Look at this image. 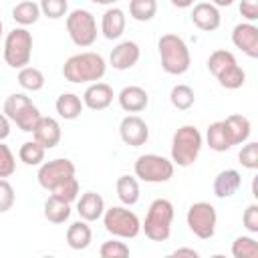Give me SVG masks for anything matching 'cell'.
Listing matches in <instances>:
<instances>
[{
    "label": "cell",
    "instance_id": "cell-1",
    "mask_svg": "<svg viewBox=\"0 0 258 258\" xmlns=\"http://www.w3.org/2000/svg\"><path fill=\"white\" fill-rule=\"evenodd\" d=\"M107 62L99 52H77L69 56L62 64V77L69 83L81 85V83H97L105 77Z\"/></svg>",
    "mask_w": 258,
    "mask_h": 258
},
{
    "label": "cell",
    "instance_id": "cell-2",
    "mask_svg": "<svg viewBox=\"0 0 258 258\" xmlns=\"http://www.w3.org/2000/svg\"><path fill=\"white\" fill-rule=\"evenodd\" d=\"M157 50L161 58V69L167 75H183L191 64V54L185 40L179 34L167 32L157 40Z\"/></svg>",
    "mask_w": 258,
    "mask_h": 258
},
{
    "label": "cell",
    "instance_id": "cell-3",
    "mask_svg": "<svg viewBox=\"0 0 258 258\" xmlns=\"http://www.w3.org/2000/svg\"><path fill=\"white\" fill-rule=\"evenodd\" d=\"M208 71L216 77L220 87L228 91H236L246 83L244 69L238 64L236 56L226 48H218L208 56Z\"/></svg>",
    "mask_w": 258,
    "mask_h": 258
},
{
    "label": "cell",
    "instance_id": "cell-4",
    "mask_svg": "<svg viewBox=\"0 0 258 258\" xmlns=\"http://www.w3.org/2000/svg\"><path fill=\"white\" fill-rule=\"evenodd\" d=\"M173 204L165 198H157L149 204L145 222L141 224V230L151 242H165L171 236V224H173Z\"/></svg>",
    "mask_w": 258,
    "mask_h": 258
},
{
    "label": "cell",
    "instance_id": "cell-5",
    "mask_svg": "<svg viewBox=\"0 0 258 258\" xmlns=\"http://www.w3.org/2000/svg\"><path fill=\"white\" fill-rule=\"evenodd\" d=\"M204 145V137L196 125H181L171 137V161L177 167H189Z\"/></svg>",
    "mask_w": 258,
    "mask_h": 258
},
{
    "label": "cell",
    "instance_id": "cell-6",
    "mask_svg": "<svg viewBox=\"0 0 258 258\" xmlns=\"http://www.w3.org/2000/svg\"><path fill=\"white\" fill-rule=\"evenodd\" d=\"M32 34L28 28L24 26H16L12 28L6 38H4V46H2V56L4 62L10 69H22L28 67L30 58H32Z\"/></svg>",
    "mask_w": 258,
    "mask_h": 258
},
{
    "label": "cell",
    "instance_id": "cell-7",
    "mask_svg": "<svg viewBox=\"0 0 258 258\" xmlns=\"http://www.w3.org/2000/svg\"><path fill=\"white\" fill-rule=\"evenodd\" d=\"M2 113L10 119V123H14L18 129H22L24 133H32L36 121L40 119V111L38 107L32 103L30 97H26L24 93H12L4 99L2 105Z\"/></svg>",
    "mask_w": 258,
    "mask_h": 258
},
{
    "label": "cell",
    "instance_id": "cell-8",
    "mask_svg": "<svg viewBox=\"0 0 258 258\" xmlns=\"http://www.w3.org/2000/svg\"><path fill=\"white\" fill-rule=\"evenodd\" d=\"M103 226L113 238H121V240H131L141 232V222L137 214L129 210V206H113L105 210Z\"/></svg>",
    "mask_w": 258,
    "mask_h": 258
},
{
    "label": "cell",
    "instance_id": "cell-9",
    "mask_svg": "<svg viewBox=\"0 0 258 258\" xmlns=\"http://www.w3.org/2000/svg\"><path fill=\"white\" fill-rule=\"evenodd\" d=\"M135 177H139L145 183H165L173 177L175 165L171 159L157 155V153H143L135 159L133 165Z\"/></svg>",
    "mask_w": 258,
    "mask_h": 258
},
{
    "label": "cell",
    "instance_id": "cell-10",
    "mask_svg": "<svg viewBox=\"0 0 258 258\" xmlns=\"http://www.w3.org/2000/svg\"><path fill=\"white\" fill-rule=\"evenodd\" d=\"M67 32L75 46L87 48L97 40V20L93 12L85 8H75L67 14Z\"/></svg>",
    "mask_w": 258,
    "mask_h": 258
},
{
    "label": "cell",
    "instance_id": "cell-11",
    "mask_svg": "<svg viewBox=\"0 0 258 258\" xmlns=\"http://www.w3.org/2000/svg\"><path fill=\"white\" fill-rule=\"evenodd\" d=\"M185 222L194 236H198L200 240H210V238H214L216 226H218L216 208L210 202H196L187 208Z\"/></svg>",
    "mask_w": 258,
    "mask_h": 258
},
{
    "label": "cell",
    "instance_id": "cell-12",
    "mask_svg": "<svg viewBox=\"0 0 258 258\" xmlns=\"http://www.w3.org/2000/svg\"><path fill=\"white\" fill-rule=\"evenodd\" d=\"M75 163L67 157H56V159H50V161H44L40 163L38 167V173H36V179H38V185L46 191H50L52 187H56L58 183H62L64 179L73 177L75 175Z\"/></svg>",
    "mask_w": 258,
    "mask_h": 258
},
{
    "label": "cell",
    "instance_id": "cell-13",
    "mask_svg": "<svg viewBox=\"0 0 258 258\" xmlns=\"http://www.w3.org/2000/svg\"><path fill=\"white\" fill-rule=\"evenodd\" d=\"M119 137L129 147H141L149 139V125L139 115H127L119 123Z\"/></svg>",
    "mask_w": 258,
    "mask_h": 258
},
{
    "label": "cell",
    "instance_id": "cell-14",
    "mask_svg": "<svg viewBox=\"0 0 258 258\" xmlns=\"http://www.w3.org/2000/svg\"><path fill=\"white\" fill-rule=\"evenodd\" d=\"M232 42L246 56L258 58V26L254 22H240L232 30Z\"/></svg>",
    "mask_w": 258,
    "mask_h": 258
},
{
    "label": "cell",
    "instance_id": "cell-15",
    "mask_svg": "<svg viewBox=\"0 0 258 258\" xmlns=\"http://www.w3.org/2000/svg\"><path fill=\"white\" fill-rule=\"evenodd\" d=\"M139 56H141V48L135 40H123L119 42L111 54H109V64L115 69V71H129L133 69L137 62H139Z\"/></svg>",
    "mask_w": 258,
    "mask_h": 258
},
{
    "label": "cell",
    "instance_id": "cell-16",
    "mask_svg": "<svg viewBox=\"0 0 258 258\" xmlns=\"http://www.w3.org/2000/svg\"><path fill=\"white\" fill-rule=\"evenodd\" d=\"M32 137L44 149H52V147H56L60 143V137H62L60 123L54 117H42L40 115V119L36 121V125L32 129Z\"/></svg>",
    "mask_w": 258,
    "mask_h": 258
},
{
    "label": "cell",
    "instance_id": "cell-17",
    "mask_svg": "<svg viewBox=\"0 0 258 258\" xmlns=\"http://www.w3.org/2000/svg\"><path fill=\"white\" fill-rule=\"evenodd\" d=\"M113 97H115L113 87L107 85V83L97 81V83H91L85 89V93H83V105L87 109H91V111H103V109H107L113 103Z\"/></svg>",
    "mask_w": 258,
    "mask_h": 258
},
{
    "label": "cell",
    "instance_id": "cell-18",
    "mask_svg": "<svg viewBox=\"0 0 258 258\" xmlns=\"http://www.w3.org/2000/svg\"><path fill=\"white\" fill-rule=\"evenodd\" d=\"M117 101H119V107L125 113H141L149 105V95H147V91L143 87L129 85V87L121 89V93L117 95Z\"/></svg>",
    "mask_w": 258,
    "mask_h": 258
},
{
    "label": "cell",
    "instance_id": "cell-19",
    "mask_svg": "<svg viewBox=\"0 0 258 258\" xmlns=\"http://www.w3.org/2000/svg\"><path fill=\"white\" fill-rule=\"evenodd\" d=\"M191 22L204 32H214L220 28L222 16H220L218 6H214L212 2H200L191 10Z\"/></svg>",
    "mask_w": 258,
    "mask_h": 258
},
{
    "label": "cell",
    "instance_id": "cell-20",
    "mask_svg": "<svg viewBox=\"0 0 258 258\" xmlns=\"http://www.w3.org/2000/svg\"><path fill=\"white\" fill-rule=\"evenodd\" d=\"M125 26H127V16L121 8L117 6H111L103 12V18H101V32L107 40H117L123 32H125Z\"/></svg>",
    "mask_w": 258,
    "mask_h": 258
},
{
    "label": "cell",
    "instance_id": "cell-21",
    "mask_svg": "<svg viewBox=\"0 0 258 258\" xmlns=\"http://www.w3.org/2000/svg\"><path fill=\"white\" fill-rule=\"evenodd\" d=\"M224 125V131H226V137L230 141V145H242L248 141L250 133H252V125H250V119L244 117V115H230L222 121Z\"/></svg>",
    "mask_w": 258,
    "mask_h": 258
},
{
    "label": "cell",
    "instance_id": "cell-22",
    "mask_svg": "<svg viewBox=\"0 0 258 258\" xmlns=\"http://www.w3.org/2000/svg\"><path fill=\"white\" fill-rule=\"evenodd\" d=\"M105 212V200L97 191H85L77 202V214L85 222H97L103 218Z\"/></svg>",
    "mask_w": 258,
    "mask_h": 258
},
{
    "label": "cell",
    "instance_id": "cell-23",
    "mask_svg": "<svg viewBox=\"0 0 258 258\" xmlns=\"http://www.w3.org/2000/svg\"><path fill=\"white\" fill-rule=\"evenodd\" d=\"M242 185V175L238 169H222L214 183H212V189H214V196L220 198V200H226V198H232Z\"/></svg>",
    "mask_w": 258,
    "mask_h": 258
},
{
    "label": "cell",
    "instance_id": "cell-24",
    "mask_svg": "<svg viewBox=\"0 0 258 258\" xmlns=\"http://www.w3.org/2000/svg\"><path fill=\"white\" fill-rule=\"evenodd\" d=\"M93 240V230L89 226V222L85 220H77L67 228V244L73 250H85L91 246Z\"/></svg>",
    "mask_w": 258,
    "mask_h": 258
},
{
    "label": "cell",
    "instance_id": "cell-25",
    "mask_svg": "<svg viewBox=\"0 0 258 258\" xmlns=\"http://www.w3.org/2000/svg\"><path fill=\"white\" fill-rule=\"evenodd\" d=\"M54 109H56L58 117H62L67 121H73V119L81 117L85 105H83V99L77 93H62V95H58V99L54 103Z\"/></svg>",
    "mask_w": 258,
    "mask_h": 258
},
{
    "label": "cell",
    "instance_id": "cell-26",
    "mask_svg": "<svg viewBox=\"0 0 258 258\" xmlns=\"http://www.w3.org/2000/svg\"><path fill=\"white\" fill-rule=\"evenodd\" d=\"M115 191H117V198L123 206H135L139 202V196H141L139 181L133 175H121L115 183Z\"/></svg>",
    "mask_w": 258,
    "mask_h": 258
},
{
    "label": "cell",
    "instance_id": "cell-27",
    "mask_svg": "<svg viewBox=\"0 0 258 258\" xmlns=\"http://www.w3.org/2000/svg\"><path fill=\"white\" fill-rule=\"evenodd\" d=\"M38 18H40V6L32 0H22L12 8V20L18 26L26 28V26L38 22Z\"/></svg>",
    "mask_w": 258,
    "mask_h": 258
},
{
    "label": "cell",
    "instance_id": "cell-28",
    "mask_svg": "<svg viewBox=\"0 0 258 258\" xmlns=\"http://www.w3.org/2000/svg\"><path fill=\"white\" fill-rule=\"evenodd\" d=\"M44 218L50 224H64L71 218V204L54 196H48V200L44 202Z\"/></svg>",
    "mask_w": 258,
    "mask_h": 258
},
{
    "label": "cell",
    "instance_id": "cell-29",
    "mask_svg": "<svg viewBox=\"0 0 258 258\" xmlns=\"http://www.w3.org/2000/svg\"><path fill=\"white\" fill-rule=\"evenodd\" d=\"M18 85L24 91L36 93L44 87V75L36 67H22V69H18Z\"/></svg>",
    "mask_w": 258,
    "mask_h": 258
},
{
    "label": "cell",
    "instance_id": "cell-30",
    "mask_svg": "<svg viewBox=\"0 0 258 258\" xmlns=\"http://www.w3.org/2000/svg\"><path fill=\"white\" fill-rule=\"evenodd\" d=\"M206 141H208V147H210L212 151H216V153H224V151H228V149L232 147L230 141H228V137H226V131H224L222 121H214V123L208 127V131H206Z\"/></svg>",
    "mask_w": 258,
    "mask_h": 258
},
{
    "label": "cell",
    "instance_id": "cell-31",
    "mask_svg": "<svg viewBox=\"0 0 258 258\" xmlns=\"http://www.w3.org/2000/svg\"><path fill=\"white\" fill-rule=\"evenodd\" d=\"M157 14V0H129V16L137 22H149Z\"/></svg>",
    "mask_w": 258,
    "mask_h": 258
},
{
    "label": "cell",
    "instance_id": "cell-32",
    "mask_svg": "<svg viewBox=\"0 0 258 258\" xmlns=\"http://www.w3.org/2000/svg\"><path fill=\"white\" fill-rule=\"evenodd\" d=\"M44 153H46V149L38 143V141H24L22 145H20V149H18V159L24 163V165H40L42 161H44Z\"/></svg>",
    "mask_w": 258,
    "mask_h": 258
},
{
    "label": "cell",
    "instance_id": "cell-33",
    "mask_svg": "<svg viewBox=\"0 0 258 258\" xmlns=\"http://www.w3.org/2000/svg\"><path fill=\"white\" fill-rule=\"evenodd\" d=\"M169 101L171 105L177 109V111H187L194 107L196 103V93L191 87L187 85H175L171 91H169Z\"/></svg>",
    "mask_w": 258,
    "mask_h": 258
},
{
    "label": "cell",
    "instance_id": "cell-34",
    "mask_svg": "<svg viewBox=\"0 0 258 258\" xmlns=\"http://www.w3.org/2000/svg\"><path fill=\"white\" fill-rule=\"evenodd\" d=\"M234 258H258V242L252 236H238L232 242Z\"/></svg>",
    "mask_w": 258,
    "mask_h": 258
},
{
    "label": "cell",
    "instance_id": "cell-35",
    "mask_svg": "<svg viewBox=\"0 0 258 258\" xmlns=\"http://www.w3.org/2000/svg\"><path fill=\"white\" fill-rule=\"evenodd\" d=\"M50 196H54V198H58V200H62V202L73 204V202L79 198V181H77V177L73 175V177L64 179L62 183H58L56 187H52V189H50Z\"/></svg>",
    "mask_w": 258,
    "mask_h": 258
},
{
    "label": "cell",
    "instance_id": "cell-36",
    "mask_svg": "<svg viewBox=\"0 0 258 258\" xmlns=\"http://www.w3.org/2000/svg\"><path fill=\"white\" fill-rule=\"evenodd\" d=\"M38 6H40V14L50 20H58V18L67 16V12H69L67 0H40Z\"/></svg>",
    "mask_w": 258,
    "mask_h": 258
},
{
    "label": "cell",
    "instance_id": "cell-37",
    "mask_svg": "<svg viewBox=\"0 0 258 258\" xmlns=\"http://www.w3.org/2000/svg\"><path fill=\"white\" fill-rule=\"evenodd\" d=\"M238 161L242 167L254 171L258 169V143L256 141H246V145H242L240 153H238Z\"/></svg>",
    "mask_w": 258,
    "mask_h": 258
},
{
    "label": "cell",
    "instance_id": "cell-38",
    "mask_svg": "<svg viewBox=\"0 0 258 258\" xmlns=\"http://www.w3.org/2000/svg\"><path fill=\"white\" fill-rule=\"evenodd\" d=\"M99 254H101V258H127L129 256V246L125 242H121L119 238L117 240L113 238V240H107V242L101 244Z\"/></svg>",
    "mask_w": 258,
    "mask_h": 258
},
{
    "label": "cell",
    "instance_id": "cell-39",
    "mask_svg": "<svg viewBox=\"0 0 258 258\" xmlns=\"http://www.w3.org/2000/svg\"><path fill=\"white\" fill-rule=\"evenodd\" d=\"M16 171V157L12 149L0 141V177H10Z\"/></svg>",
    "mask_w": 258,
    "mask_h": 258
},
{
    "label": "cell",
    "instance_id": "cell-40",
    "mask_svg": "<svg viewBox=\"0 0 258 258\" xmlns=\"http://www.w3.org/2000/svg\"><path fill=\"white\" fill-rule=\"evenodd\" d=\"M16 202V194L12 183L6 177H0V214H6L8 210H12Z\"/></svg>",
    "mask_w": 258,
    "mask_h": 258
},
{
    "label": "cell",
    "instance_id": "cell-41",
    "mask_svg": "<svg viewBox=\"0 0 258 258\" xmlns=\"http://www.w3.org/2000/svg\"><path fill=\"white\" fill-rule=\"evenodd\" d=\"M242 224L250 234H258V204H250L242 214Z\"/></svg>",
    "mask_w": 258,
    "mask_h": 258
},
{
    "label": "cell",
    "instance_id": "cell-42",
    "mask_svg": "<svg viewBox=\"0 0 258 258\" xmlns=\"http://www.w3.org/2000/svg\"><path fill=\"white\" fill-rule=\"evenodd\" d=\"M240 14H242V18H246V22H256L258 20V0H242Z\"/></svg>",
    "mask_w": 258,
    "mask_h": 258
},
{
    "label": "cell",
    "instance_id": "cell-43",
    "mask_svg": "<svg viewBox=\"0 0 258 258\" xmlns=\"http://www.w3.org/2000/svg\"><path fill=\"white\" fill-rule=\"evenodd\" d=\"M8 135H10V119L4 113H0V141H4Z\"/></svg>",
    "mask_w": 258,
    "mask_h": 258
},
{
    "label": "cell",
    "instance_id": "cell-44",
    "mask_svg": "<svg viewBox=\"0 0 258 258\" xmlns=\"http://www.w3.org/2000/svg\"><path fill=\"white\" fill-rule=\"evenodd\" d=\"M171 256H175V258H179V256L198 258V256H200V252H198V250H194V248H177V250H173V252H171Z\"/></svg>",
    "mask_w": 258,
    "mask_h": 258
},
{
    "label": "cell",
    "instance_id": "cell-45",
    "mask_svg": "<svg viewBox=\"0 0 258 258\" xmlns=\"http://www.w3.org/2000/svg\"><path fill=\"white\" fill-rule=\"evenodd\" d=\"M175 8H189V6H194V0H169Z\"/></svg>",
    "mask_w": 258,
    "mask_h": 258
},
{
    "label": "cell",
    "instance_id": "cell-46",
    "mask_svg": "<svg viewBox=\"0 0 258 258\" xmlns=\"http://www.w3.org/2000/svg\"><path fill=\"white\" fill-rule=\"evenodd\" d=\"M232 2H234V0H212V4H214V6H218V8H226V6H232Z\"/></svg>",
    "mask_w": 258,
    "mask_h": 258
},
{
    "label": "cell",
    "instance_id": "cell-47",
    "mask_svg": "<svg viewBox=\"0 0 258 258\" xmlns=\"http://www.w3.org/2000/svg\"><path fill=\"white\" fill-rule=\"evenodd\" d=\"M91 2H95V4H101V6H113V4H117L119 0H91Z\"/></svg>",
    "mask_w": 258,
    "mask_h": 258
},
{
    "label": "cell",
    "instance_id": "cell-48",
    "mask_svg": "<svg viewBox=\"0 0 258 258\" xmlns=\"http://www.w3.org/2000/svg\"><path fill=\"white\" fill-rule=\"evenodd\" d=\"M2 28H4V26H2V20H0V40H2Z\"/></svg>",
    "mask_w": 258,
    "mask_h": 258
}]
</instances>
